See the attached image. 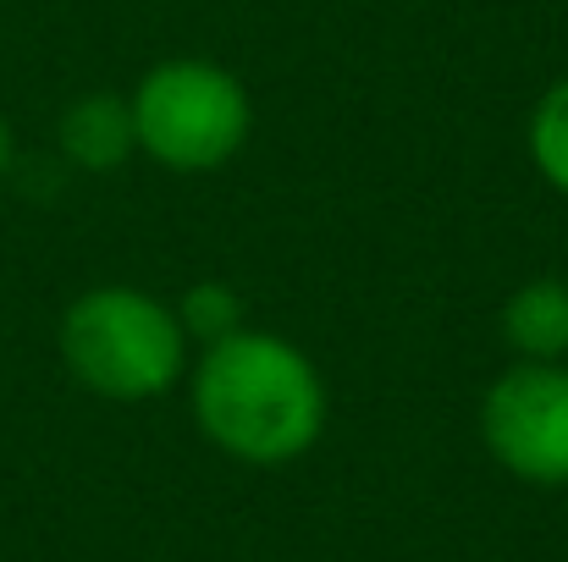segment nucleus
<instances>
[{
    "label": "nucleus",
    "mask_w": 568,
    "mask_h": 562,
    "mask_svg": "<svg viewBox=\"0 0 568 562\" xmlns=\"http://www.w3.org/2000/svg\"><path fill=\"white\" fill-rule=\"evenodd\" d=\"M503 343L514 359L536 365H564L568 359V282L564 276H536L503 304Z\"/></svg>",
    "instance_id": "5"
},
{
    "label": "nucleus",
    "mask_w": 568,
    "mask_h": 562,
    "mask_svg": "<svg viewBox=\"0 0 568 562\" xmlns=\"http://www.w3.org/2000/svg\"><path fill=\"white\" fill-rule=\"evenodd\" d=\"M486 452L525 486H568V365L514 359L480 397Z\"/></svg>",
    "instance_id": "4"
},
{
    "label": "nucleus",
    "mask_w": 568,
    "mask_h": 562,
    "mask_svg": "<svg viewBox=\"0 0 568 562\" xmlns=\"http://www.w3.org/2000/svg\"><path fill=\"white\" fill-rule=\"evenodd\" d=\"M530 161L568 198V78H558L530 111Z\"/></svg>",
    "instance_id": "8"
},
{
    "label": "nucleus",
    "mask_w": 568,
    "mask_h": 562,
    "mask_svg": "<svg viewBox=\"0 0 568 562\" xmlns=\"http://www.w3.org/2000/svg\"><path fill=\"white\" fill-rule=\"evenodd\" d=\"M61 359L94 397L150 402L178 386L189 365V337L178 326V309H166L155 293L94 287L61 315Z\"/></svg>",
    "instance_id": "2"
},
{
    "label": "nucleus",
    "mask_w": 568,
    "mask_h": 562,
    "mask_svg": "<svg viewBox=\"0 0 568 562\" xmlns=\"http://www.w3.org/2000/svg\"><path fill=\"white\" fill-rule=\"evenodd\" d=\"M128 111H133L139 150L155 166L183 172V177L226 166L248 144V127H254L248 89L226 67L199 61V55L150 67L139 78Z\"/></svg>",
    "instance_id": "3"
},
{
    "label": "nucleus",
    "mask_w": 568,
    "mask_h": 562,
    "mask_svg": "<svg viewBox=\"0 0 568 562\" xmlns=\"http://www.w3.org/2000/svg\"><path fill=\"white\" fill-rule=\"evenodd\" d=\"M6 166H11V127H6V116H0V177H6Z\"/></svg>",
    "instance_id": "9"
},
{
    "label": "nucleus",
    "mask_w": 568,
    "mask_h": 562,
    "mask_svg": "<svg viewBox=\"0 0 568 562\" xmlns=\"http://www.w3.org/2000/svg\"><path fill=\"white\" fill-rule=\"evenodd\" d=\"M61 150L83 172H116L139 150L128 100L122 94H83L78 105H67V116H61Z\"/></svg>",
    "instance_id": "6"
},
{
    "label": "nucleus",
    "mask_w": 568,
    "mask_h": 562,
    "mask_svg": "<svg viewBox=\"0 0 568 562\" xmlns=\"http://www.w3.org/2000/svg\"><path fill=\"white\" fill-rule=\"evenodd\" d=\"M193 425L199 436L254 469L304 458L326 430V380L276 331H237L193 365Z\"/></svg>",
    "instance_id": "1"
},
{
    "label": "nucleus",
    "mask_w": 568,
    "mask_h": 562,
    "mask_svg": "<svg viewBox=\"0 0 568 562\" xmlns=\"http://www.w3.org/2000/svg\"><path fill=\"white\" fill-rule=\"evenodd\" d=\"M178 326H183V337L204 343V348L237 337L243 331V298H237V287H226V282H193L189 293L178 298Z\"/></svg>",
    "instance_id": "7"
}]
</instances>
